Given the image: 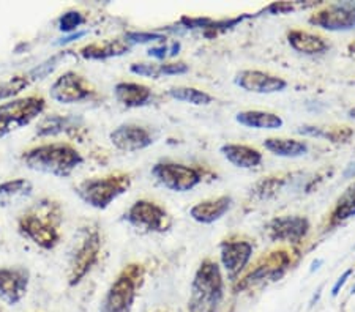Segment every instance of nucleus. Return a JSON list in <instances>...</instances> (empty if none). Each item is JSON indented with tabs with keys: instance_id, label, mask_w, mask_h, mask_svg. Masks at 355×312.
<instances>
[{
	"instance_id": "a211bd4d",
	"label": "nucleus",
	"mask_w": 355,
	"mask_h": 312,
	"mask_svg": "<svg viewBox=\"0 0 355 312\" xmlns=\"http://www.w3.org/2000/svg\"><path fill=\"white\" fill-rule=\"evenodd\" d=\"M114 95L126 108H140L152 98V92L146 86L135 82H119L114 87Z\"/></svg>"
},
{
	"instance_id": "aec40b11",
	"label": "nucleus",
	"mask_w": 355,
	"mask_h": 312,
	"mask_svg": "<svg viewBox=\"0 0 355 312\" xmlns=\"http://www.w3.org/2000/svg\"><path fill=\"white\" fill-rule=\"evenodd\" d=\"M221 153L224 158L237 167L242 169H251L256 167L262 161V155H260L256 148L247 147V146H237V144H227V146L221 147Z\"/></svg>"
},
{
	"instance_id": "393cba45",
	"label": "nucleus",
	"mask_w": 355,
	"mask_h": 312,
	"mask_svg": "<svg viewBox=\"0 0 355 312\" xmlns=\"http://www.w3.org/2000/svg\"><path fill=\"white\" fill-rule=\"evenodd\" d=\"M169 97L177 99V101L190 103L194 106H205L212 103V97L202 90L193 87H174L169 90Z\"/></svg>"
},
{
	"instance_id": "6ab92c4d",
	"label": "nucleus",
	"mask_w": 355,
	"mask_h": 312,
	"mask_svg": "<svg viewBox=\"0 0 355 312\" xmlns=\"http://www.w3.org/2000/svg\"><path fill=\"white\" fill-rule=\"evenodd\" d=\"M130 51V43L126 40H109L103 43H92L81 49V55L88 60H104L117 57Z\"/></svg>"
},
{
	"instance_id": "0eeeda50",
	"label": "nucleus",
	"mask_w": 355,
	"mask_h": 312,
	"mask_svg": "<svg viewBox=\"0 0 355 312\" xmlns=\"http://www.w3.org/2000/svg\"><path fill=\"white\" fill-rule=\"evenodd\" d=\"M99 249H102V240H99L98 232L92 231L81 240L79 246L71 255L70 270H68V284L70 286H77L87 273L92 270V266L97 264Z\"/></svg>"
},
{
	"instance_id": "6e6552de",
	"label": "nucleus",
	"mask_w": 355,
	"mask_h": 312,
	"mask_svg": "<svg viewBox=\"0 0 355 312\" xmlns=\"http://www.w3.org/2000/svg\"><path fill=\"white\" fill-rule=\"evenodd\" d=\"M51 98L62 104H73L86 101L95 93V88L84 77L76 75L75 71H66L60 77H57L51 86Z\"/></svg>"
},
{
	"instance_id": "39448f33",
	"label": "nucleus",
	"mask_w": 355,
	"mask_h": 312,
	"mask_svg": "<svg viewBox=\"0 0 355 312\" xmlns=\"http://www.w3.org/2000/svg\"><path fill=\"white\" fill-rule=\"evenodd\" d=\"M44 106L46 101L43 97L18 98L0 104V139L29 125L43 113Z\"/></svg>"
},
{
	"instance_id": "f257e3e1",
	"label": "nucleus",
	"mask_w": 355,
	"mask_h": 312,
	"mask_svg": "<svg viewBox=\"0 0 355 312\" xmlns=\"http://www.w3.org/2000/svg\"><path fill=\"white\" fill-rule=\"evenodd\" d=\"M60 222L62 213L59 205L51 200H41L18 220V231L37 246L51 251L59 244Z\"/></svg>"
},
{
	"instance_id": "4be33fe9",
	"label": "nucleus",
	"mask_w": 355,
	"mask_h": 312,
	"mask_svg": "<svg viewBox=\"0 0 355 312\" xmlns=\"http://www.w3.org/2000/svg\"><path fill=\"white\" fill-rule=\"evenodd\" d=\"M289 44L296 49L297 52L302 54H320L327 51L329 44H327L323 38L318 35H311L308 32H302V30H292L289 35Z\"/></svg>"
},
{
	"instance_id": "20e7f679",
	"label": "nucleus",
	"mask_w": 355,
	"mask_h": 312,
	"mask_svg": "<svg viewBox=\"0 0 355 312\" xmlns=\"http://www.w3.org/2000/svg\"><path fill=\"white\" fill-rule=\"evenodd\" d=\"M130 175L115 174L103 178H92L82 182L76 193L87 205L93 208L104 210L113 200L122 196L130 188Z\"/></svg>"
},
{
	"instance_id": "f3484780",
	"label": "nucleus",
	"mask_w": 355,
	"mask_h": 312,
	"mask_svg": "<svg viewBox=\"0 0 355 312\" xmlns=\"http://www.w3.org/2000/svg\"><path fill=\"white\" fill-rule=\"evenodd\" d=\"M232 205V199L229 196H221L215 200L201 202L190 210V215L194 221L202 222V224H212L218 221L221 216H224L229 211Z\"/></svg>"
},
{
	"instance_id": "4c0bfd02",
	"label": "nucleus",
	"mask_w": 355,
	"mask_h": 312,
	"mask_svg": "<svg viewBox=\"0 0 355 312\" xmlns=\"http://www.w3.org/2000/svg\"><path fill=\"white\" fill-rule=\"evenodd\" d=\"M323 264V260H316V262H313V266H311V271H314V270H318L319 269V265Z\"/></svg>"
},
{
	"instance_id": "dca6fc26",
	"label": "nucleus",
	"mask_w": 355,
	"mask_h": 312,
	"mask_svg": "<svg viewBox=\"0 0 355 312\" xmlns=\"http://www.w3.org/2000/svg\"><path fill=\"white\" fill-rule=\"evenodd\" d=\"M251 254L253 246L247 242H226L221 244V262L231 276L243 270Z\"/></svg>"
},
{
	"instance_id": "c9c22d12",
	"label": "nucleus",
	"mask_w": 355,
	"mask_h": 312,
	"mask_svg": "<svg viewBox=\"0 0 355 312\" xmlns=\"http://www.w3.org/2000/svg\"><path fill=\"white\" fill-rule=\"evenodd\" d=\"M86 35H87V30H79L76 33H71V35H66L64 38H60L59 41H55V44H59V46H64V44H68V43L75 41V40H79V38L86 37Z\"/></svg>"
},
{
	"instance_id": "72a5a7b5",
	"label": "nucleus",
	"mask_w": 355,
	"mask_h": 312,
	"mask_svg": "<svg viewBox=\"0 0 355 312\" xmlns=\"http://www.w3.org/2000/svg\"><path fill=\"white\" fill-rule=\"evenodd\" d=\"M147 54L151 55V57H155V59H158V60H163V59L168 57V55H171V48H166V46H163V48H152V49H148Z\"/></svg>"
},
{
	"instance_id": "e433bc0d",
	"label": "nucleus",
	"mask_w": 355,
	"mask_h": 312,
	"mask_svg": "<svg viewBox=\"0 0 355 312\" xmlns=\"http://www.w3.org/2000/svg\"><path fill=\"white\" fill-rule=\"evenodd\" d=\"M345 178H351V177H355V163H351L349 164L347 167H346V170H345Z\"/></svg>"
},
{
	"instance_id": "b1692460",
	"label": "nucleus",
	"mask_w": 355,
	"mask_h": 312,
	"mask_svg": "<svg viewBox=\"0 0 355 312\" xmlns=\"http://www.w3.org/2000/svg\"><path fill=\"white\" fill-rule=\"evenodd\" d=\"M264 147L276 156L282 158H298V156L307 155L308 146L302 141H294V139H267L264 142Z\"/></svg>"
},
{
	"instance_id": "7c9ffc66",
	"label": "nucleus",
	"mask_w": 355,
	"mask_h": 312,
	"mask_svg": "<svg viewBox=\"0 0 355 312\" xmlns=\"http://www.w3.org/2000/svg\"><path fill=\"white\" fill-rule=\"evenodd\" d=\"M126 41L131 43H151V41H164L166 38L162 33H152V32H128L125 35Z\"/></svg>"
},
{
	"instance_id": "c85d7f7f",
	"label": "nucleus",
	"mask_w": 355,
	"mask_h": 312,
	"mask_svg": "<svg viewBox=\"0 0 355 312\" xmlns=\"http://www.w3.org/2000/svg\"><path fill=\"white\" fill-rule=\"evenodd\" d=\"M29 84H30V79L27 75L15 76L11 77L10 81L0 84V103L5 101V99L16 97V95H19L27 86H29Z\"/></svg>"
},
{
	"instance_id": "7ed1b4c3",
	"label": "nucleus",
	"mask_w": 355,
	"mask_h": 312,
	"mask_svg": "<svg viewBox=\"0 0 355 312\" xmlns=\"http://www.w3.org/2000/svg\"><path fill=\"white\" fill-rule=\"evenodd\" d=\"M223 298V280L218 265L204 262L193 281L191 312H216Z\"/></svg>"
},
{
	"instance_id": "f8f14e48",
	"label": "nucleus",
	"mask_w": 355,
	"mask_h": 312,
	"mask_svg": "<svg viewBox=\"0 0 355 312\" xmlns=\"http://www.w3.org/2000/svg\"><path fill=\"white\" fill-rule=\"evenodd\" d=\"M29 287V271L24 269H0V300L10 306L18 304Z\"/></svg>"
},
{
	"instance_id": "423d86ee",
	"label": "nucleus",
	"mask_w": 355,
	"mask_h": 312,
	"mask_svg": "<svg viewBox=\"0 0 355 312\" xmlns=\"http://www.w3.org/2000/svg\"><path fill=\"white\" fill-rule=\"evenodd\" d=\"M141 265H130L111 286L99 312H130L136 297L137 282L141 281Z\"/></svg>"
},
{
	"instance_id": "a878e982",
	"label": "nucleus",
	"mask_w": 355,
	"mask_h": 312,
	"mask_svg": "<svg viewBox=\"0 0 355 312\" xmlns=\"http://www.w3.org/2000/svg\"><path fill=\"white\" fill-rule=\"evenodd\" d=\"M70 124H71V120L64 119V117H59V115L46 117V119H44L41 124L38 125L37 135L40 137L55 136V135H59V133L68 131L70 128H73Z\"/></svg>"
},
{
	"instance_id": "5701e85b",
	"label": "nucleus",
	"mask_w": 355,
	"mask_h": 312,
	"mask_svg": "<svg viewBox=\"0 0 355 312\" xmlns=\"http://www.w3.org/2000/svg\"><path fill=\"white\" fill-rule=\"evenodd\" d=\"M32 189V183L26 180V178H16V180L5 182L0 185V205L7 207V205H13L24 197H29Z\"/></svg>"
},
{
	"instance_id": "ea45409f",
	"label": "nucleus",
	"mask_w": 355,
	"mask_h": 312,
	"mask_svg": "<svg viewBox=\"0 0 355 312\" xmlns=\"http://www.w3.org/2000/svg\"><path fill=\"white\" fill-rule=\"evenodd\" d=\"M351 293H352V295H355V286L351 289Z\"/></svg>"
},
{
	"instance_id": "2eb2a0df",
	"label": "nucleus",
	"mask_w": 355,
	"mask_h": 312,
	"mask_svg": "<svg viewBox=\"0 0 355 312\" xmlns=\"http://www.w3.org/2000/svg\"><path fill=\"white\" fill-rule=\"evenodd\" d=\"M309 222L302 216H286V218L274 220L269 226V235L271 240H287L298 242L308 233Z\"/></svg>"
},
{
	"instance_id": "1a4fd4ad",
	"label": "nucleus",
	"mask_w": 355,
	"mask_h": 312,
	"mask_svg": "<svg viewBox=\"0 0 355 312\" xmlns=\"http://www.w3.org/2000/svg\"><path fill=\"white\" fill-rule=\"evenodd\" d=\"M125 218L136 229L147 232H163L171 224L168 213L160 205L148 200H137L133 204Z\"/></svg>"
},
{
	"instance_id": "c756f323",
	"label": "nucleus",
	"mask_w": 355,
	"mask_h": 312,
	"mask_svg": "<svg viewBox=\"0 0 355 312\" xmlns=\"http://www.w3.org/2000/svg\"><path fill=\"white\" fill-rule=\"evenodd\" d=\"M82 22H84V16H82L79 11L70 10L60 16L59 29L64 33H68V35H71V33L77 32V27H79Z\"/></svg>"
},
{
	"instance_id": "58836bf2",
	"label": "nucleus",
	"mask_w": 355,
	"mask_h": 312,
	"mask_svg": "<svg viewBox=\"0 0 355 312\" xmlns=\"http://www.w3.org/2000/svg\"><path fill=\"white\" fill-rule=\"evenodd\" d=\"M349 117H351V119H354V120H355V108L349 110Z\"/></svg>"
},
{
	"instance_id": "f03ea898",
	"label": "nucleus",
	"mask_w": 355,
	"mask_h": 312,
	"mask_svg": "<svg viewBox=\"0 0 355 312\" xmlns=\"http://www.w3.org/2000/svg\"><path fill=\"white\" fill-rule=\"evenodd\" d=\"M22 161L29 169L54 177H68L82 164L81 153L64 142L44 144L22 153Z\"/></svg>"
},
{
	"instance_id": "4468645a",
	"label": "nucleus",
	"mask_w": 355,
	"mask_h": 312,
	"mask_svg": "<svg viewBox=\"0 0 355 312\" xmlns=\"http://www.w3.org/2000/svg\"><path fill=\"white\" fill-rule=\"evenodd\" d=\"M109 137L114 147L122 150V152H137V150H144L152 146L153 142L151 133L141 126L133 125L115 128Z\"/></svg>"
},
{
	"instance_id": "412c9836",
	"label": "nucleus",
	"mask_w": 355,
	"mask_h": 312,
	"mask_svg": "<svg viewBox=\"0 0 355 312\" xmlns=\"http://www.w3.org/2000/svg\"><path fill=\"white\" fill-rule=\"evenodd\" d=\"M236 120L240 125L254 128V130H280L282 126V119L280 115L262 113V110H245V113H238Z\"/></svg>"
},
{
	"instance_id": "f704fd0d",
	"label": "nucleus",
	"mask_w": 355,
	"mask_h": 312,
	"mask_svg": "<svg viewBox=\"0 0 355 312\" xmlns=\"http://www.w3.org/2000/svg\"><path fill=\"white\" fill-rule=\"evenodd\" d=\"M352 273H354V270L351 269V270H346L345 271V275H343V276H340V277H338V281L335 282V286H334V289H332V295H334V297H336V295L338 293H340V291H341V287L343 286H345V284H346V281H347V277L349 276H351L352 275Z\"/></svg>"
},
{
	"instance_id": "473e14b6",
	"label": "nucleus",
	"mask_w": 355,
	"mask_h": 312,
	"mask_svg": "<svg viewBox=\"0 0 355 312\" xmlns=\"http://www.w3.org/2000/svg\"><path fill=\"white\" fill-rule=\"evenodd\" d=\"M188 70L190 68L185 64H164L160 66V75H185Z\"/></svg>"
},
{
	"instance_id": "ddd939ff",
	"label": "nucleus",
	"mask_w": 355,
	"mask_h": 312,
	"mask_svg": "<svg viewBox=\"0 0 355 312\" xmlns=\"http://www.w3.org/2000/svg\"><path fill=\"white\" fill-rule=\"evenodd\" d=\"M236 84L238 87H242L243 90L253 92V93H262V95L282 92L287 86V82L282 81L281 77L271 76L269 73H262V71H251V70L240 71L236 77Z\"/></svg>"
},
{
	"instance_id": "cd10ccee",
	"label": "nucleus",
	"mask_w": 355,
	"mask_h": 312,
	"mask_svg": "<svg viewBox=\"0 0 355 312\" xmlns=\"http://www.w3.org/2000/svg\"><path fill=\"white\" fill-rule=\"evenodd\" d=\"M68 55H70L68 51H62V52L54 54L52 57H49L48 60H44V62H41L40 65L35 66L33 70H30L29 75H27V76H29L30 81H41L46 76L51 75L52 71L60 65V62H62L65 57H68Z\"/></svg>"
},
{
	"instance_id": "2f4dec72",
	"label": "nucleus",
	"mask_w": 355,
	"mask_h": 312,
	"mask_svg": "<svg viewBox=\"0 0 355 312\" xmlns=\"http://www.w3.org/2000/svg\"><path fill=\"white\" fill-rule=\"evenodd\" d=\"M130 70H131V73H135L137 76H146V77H158L160 76V66L158 65L133 64Z\"/></svg>"
},
{
	"instance_id": "9d476101",
	"label": "nucleus",
	"mask_w": 355,
	"mask_h": 312,
	"mask_svg": "<svg viewBox=\"0 0 355 312\" xmlns=\"http://www.w3.org/2000/svg\"><path fill=\"white\" fill-rule=\"evenodd\" d=\"M152 174L164 188L175 193L190 191L201 182V175L196 169L182 164H157L152 169Z\"/></svg>"
},
{
	"instance_id": "9b49d317",
	"label": "nucleus",
	"mask_w": 355,
	"mask_h": 312,
	"mask_svg": "<svg viewBox=\"0 0 355 312\" xmlns=\"http://www.w3.org/2000/svg\"><path fill=\"white\" fill-rule=\"evenodd\" d=\"M309 24L325 30L355 29V2H336L309 18Z\"/></svg>"
},
{
	"instance_id": "bb28decb",
	"label": "nucleus",
	"mask_w": 355,
	"mask_h": 312,
	"mask_svg": "<svg viewBox=\"0 0 355 312\" xmlns=\"http://www.w3.org/2000/svg\"><path fill=\"white\" fill-rule=\"evenodd\" d=\"M351 216H355V183L349 186L345 194L338 199L336 208L334 211L335 221H345Z\"/></svg>"
}]
</instances>
